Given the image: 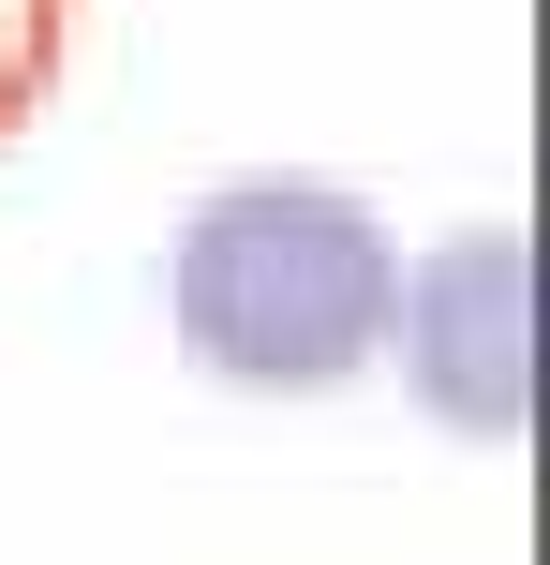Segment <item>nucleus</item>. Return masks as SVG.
<instances>
[{
    "mask_svg": "<svg viewBox=\"0 0 550 565\" xmlns=\"http://www.w3.org/2000/svg\"><path fill=\"white\" fill-rule=\"evenodd\" d=\"M164 298H179V342L224 387H343L402 312V238L373 224V194L238 179L179 224Z\"/></svg>",
    "mask_w": 550,
    "mask_h": 565,
    "instance_id": "1",
    "label": "nucleus"
},
{
    "mask_svg": "<svg viewBox=\"0 0 550 565\" xmlns=\"http://www.w3.org/2000/svg\"><path fill=\"white\" fill-rule=\"evenodd\" d=\"M536 254H521V224H462L432 268H402V312H387V342H417V387H432V417L446 431H521V402H536Z\"/></svg>",
    "mask_w": 550,
    "mask_h": 565,
    "instance_id": "2",
    "label": "nucleus"
},
{
    "mask_svg": "<svg viewBox=\"0 0 550 565\" xmlns=\"http://www.w3.org/2000/svg\"><path fill=\"white\" fill-rule=\"evenodd\" d=\"M60 45H75V0H0V135H30V119H45Z\"/></svg>",
    "mask_w": 550,
    "mask_h": 565,
    "instance_id": "3",
    "label": "nucleus"
}]
</instances>
